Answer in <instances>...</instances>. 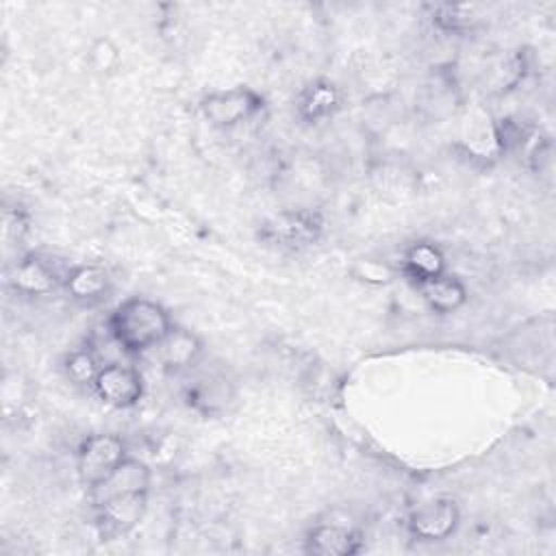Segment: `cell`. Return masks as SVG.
<instances>
[{
    "instance_id": "16",
    "label": "cell",
    "mask_w": 556,
    "mask_h": 556,
    "mask_svg": "<svg viewBox=\"0 0 556 556\" xmlns=\"http://www.w3.org/2000/svg\"><path fill=\"white\" fill-rule=\"evenodd\" d=\"M98 371H100V365L89 350H76L65 358V374L74 384L93 387Z\"/></svg>"
},
{
    "instance_id": "3",
    "label": "cell",
    "mask_w": 556,
    "mask_h": 556,
    "mask_svg": "<svg viewBox=\"0 0 556 556\" xmlns=\"http://www.w3.org/2000/svg\"><path fill=\"white\" fill-rule=\"evenodd\" d=\"M261 239L280 250H302L321 235V219L313 211H282L261 226Z\"/></svg>"
},
{
    "instance_id": "6",
    "label": "cell",
    "mask_w": 556,
    "mask_h": 556,
    "mask_svg": "<svg viewBox=\"0 0 556 556\" xmlns=\"http://www.w3.org/2000/svg\"><path fill=\"white\" fill-rule=\"evenodd\" d=\"M93 389L104 404L115 408H130L141 400L143 380L135 367L109 363L100 367Z\"/></svg>"
},
{
    "instance_id": "15",
    "label": "cell",
    "mask_w": 556,
    "mask_h": 556,
    "mask_svg": "<svg viewBox=\"0 0 556 556\" xmlns=\"http://www.w3.org/2000/svg\"><path fill=\"white\" fill-rule=\"evenodd\" d=\"M404 271L417 285L432 280L445 271L443 252L434 243H428V241L413 243L404 254Z\"/></svg>"
},
{
    "instance_id": "14",
    "label": "cell",
    "mask_w": 556,
    "mask_h": 556,
    "mask_svg": "<svg viewBox=\"0 0 556 556\" xmlns=\"http://www.w3.org/2000/svg\"><path fill=\"white\" fill-rule=\"evenodd\" d=\"M341 104V93L330 80H315L298 96V115L304 122H319L330 117Z\"/></svg>"
},
{
    "instance_id": "4",
    "label": "cell",
    "mask_w": 556,
    "mask_h": 556,
    "mask_svg": "<svg viewBox=\"0 0 556 556\" xmlns=\"http://www.w3.org/2000/svg\"><path fill=\"white\" fill-rule=\"evenodd\" d=\"M263 106V98L250 87H232L213 91L202 98L200 111L208 124L217 128H232L254 117Z\"/></svg>"
},
{
    "instance_id": "1",
    "label": "cell",
    "mask_w": 556,
    "mask_h": 556,
    "mask_svg": "<svg viewBox=\"0 0 556 556\" xmlns=\"http://www.w3.org/2000/svg\"><path fill=\"white\" fill-rule=\"evenodd\" d=\"M169 328L172 319L167 311L146 298H130L111 315V332L117 345L128 354L154 350Z\"/></svg>"
},
{
    "instance_id": "2",
    "label": "cell",
    "mask_w": 556,
    "mask_h": 556,
    "mask_svg": "<svg viewBox=\"0 0 556 556\" xmlns=\"http://www.w3.org/2000/svg\"><path fill=\"white\" fill-rule=\"evenodd\" d=\"M126 458V443L122 437L113 432L93 434L85 439L78 450L76 471L80 482L91 491L102 480H106Z\"/></svg>"
},
{
    "instance_id": "7",
    "label": "cell",
    "mask_w": 556,
    "mask_h": 556,
    "mask_svg": "<svg viewBox=\"0 0 556 556\" xmlns=\"http://www.w3.org/2000/svg\"><path fill=\"white\" fill-rule=\"evenodd\" d=\"M460 513L452 500L439 497L421 504L408 517V532L424 543L445 541L458 526Z\"/></svg>"
},
{
    "instance_id": "13",
    "label": "cell",
    "mask_w": 556,
    "mask_h": 556,
    "mask_svg": "<svg viewBox=\"0 0 556 556\" xmlns=\"http://www.w3.org/2000/svg\"><path fill=\"white\" fill-rule=\"evenodd\" d=\"M419 287V293L424 298V302L430 306V311L439 313V315H447L458 311L465 300H467V289L465 285L452 276V274H441L432 280H426Z\"/></svg>"
},
{
    "instance_id": "5",
    "label": "cell",
    "mask_w": 556,
    "mask_h": 556,
    "mask_svg": "<svg viewBox=\"0 0 556 556\" xmlns=\"http://www.w3.org/2000/svg\"><path fill=\"white\" fill-rule=\"evenodd\" d=\"M98 510V526L102 536L113 539L130 532L146 515L148 491L122 493L93 504Z\"/></svg>"
},
{
    "instance_id": "9",
    "label": "cell",
    "mask_w": 556,
    "mask_h": 556,
    "mask_svg": "<svg viewBox=\"0 0 556 556\" xmlns=\"http://www.w3.org/2000/svg\"><path fill=\"white\" fill-rule=\"evenodd\" d=\"M363 547L356 530L339 523H319L304 539V552L317 556H352Z\"/></svg>"
},
{
    "instance_id": "11",
    "label": "cell",
    "mask_w": 556,
    "mask_h": 556,
    "mask_svg": "<svg viewBox=\"0 0 556 556\" xmlns=\"http://www.w3.org/2000/svg\"><path fill=\"white\" fill-rule=\"evenodd\" d=\"M11 285L24 295H48L59 289L61 278L39 256H24L11 274Z\"/></svg>"
},
{
    "instance_id": "8",
    "label": "cell",
    "mask_w": 556,
    "mask_h": 556,
    "mask_svg": "<svg viewBox=\"0 0 556 556\" xmlns=\"http://www.w3.org/2000/svg\"><path fill=\"white\" fill-rule=\"evenodd\" d=\"M154 350L165 371L180 374L191 369L198 363L202 354V341L191 330L172 326L169 332L163 337V341Z\"/></svg>"
},
{
    "instance_id": "12",
    "label": "cell",
    "mask_w": 556,
    "mask_h": 556,
    "mask_svg": "<svg viewBox=\"0 0 556 556\" xmlns=\"http://www.w3.org/2000/svg\"><path fill=\"white\" fill-rule=\"evenodd\" d=\"M65 289L72 300L80 304H96L106 298L111 289L109 271L100 265H76L65 276Z\"/></svg>"
},
{
    "instance_id": "10",
    "label": "cell",
    "mask_w": 556,
    "mask_h": 556,
    "mask_svg": "<svg viewBox=\"0 0 556 556\" xmlns=\"http://www.w3.org/2000/svg\"><path fill=\"white\" fill-rule=\"evenodd\" d=\"M150 469L146 463L137 458H126L106 480H102L98 486H93L91 502L98 504L106 497L122 495V493H137V491H150Z\"/></svg>"
}]
</instances>
